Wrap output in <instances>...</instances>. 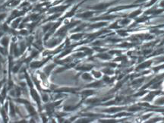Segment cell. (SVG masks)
Masks as SVG:
<instances>
[{
  "instance_id": "cell-3",
  "label": "cell",
  "mask_w": 164,
  "mask_h": 123,
  "mask_svg": "<svg viewBox=\"0 0 164 123\" xmlns=\"http://www.w3.org/2000/svg\"><path fill=\"white\" fill-rule=\"evenodd\" d=\"M140 13H141V11H140V10H138V11H135V12H133V13H132V14H130V17H135V16H137L138 14H139Z\"/></svg>"
},
{
  "instance_id": "cell-2",
  "label": "cell",
  "mask_w": 164,
  "mask_h": 123,
  "mask_svg": "<svg viewBox=\"0 0 164 123\" xmlns=\"http://www.w3.org/2000/svg\"><path fill=\"white\" fill-rule=\"evenodd\" d=\"M106 6H107L106 5H104V4H103V5H100L95 6V7H94V8H95V9H103V8H106Z\"/></svg>"
},
{
  "instance_id": "cell-8",
  "label": "cell",
  "mask_w": 164,
  "mask_h": 123,
  "mask_svg": "<svg viewBox=\"0 0 164 123\" xmlns=\"http://www.w3.org/2000/svg\"><path fill=\"white\" fill-rule=\"evenodd\" d=\"M145 0H138V2H144Z\"/></svg>"
},
{
  "instance_id": "cell-1",
  "label": "cell",
  "mask_w": 164,
  "mask_h": 123,
  "mask_svg": "<svg viewBox=\"0 0 164 123\" xmlns=\"http://www.w3.org/2000/svg\"><path fill=\"white\" fill-rule=\"evenodd\" d=\"M92 14H93V13H92V12H86V13L82 14L81 16V17H90Z\"/></svg>"
},
{
  "instance_id": "cell-7",
  "label": "cell",
  "mask_w": 164,
  "mask_h": 123,
  "mask_svg": "<svg viewBox=\"0 0 164 123\" xmlns=\"http://www.w3.org/2000/svg\"><path fill=\"white\" fill-rule=\"evenodd\" d=\"M160 5H161V6H164V1H163V2L160 3Z\"/></svg>"
},
{
  "instance_id": "cell-5",
  "label": "cell",
  "mask_w": 164,
  "mask_h": 123,
  "mask_svg": "<svg viewBox=\"0 0 164 123\" xmlns=\"http://www.w3.org/2000/svg\"><path fill=\"white\" fill-rule=\"evenodd\" d=\"M151 64V62H148V63H145V64H143V65H140L141 67L140 68H144V67H148V65H149Z\"/></svg>"
},
{
  "instance_id": "cell-4",
  "label": "cell",
  "mask_w": 164,
  "mask_h": 123,
  "mask_svg": "<svg viewBox=\"0 0 164 123\" xmlns=\"http://www.w3.org/2000/svg\"><path fill=\"white\" fill-rule=\"evenodd\" d=\"M2 43L3 45L7 46V44H8V39H7V38H4V39L2 40Z\"/></svg>"
},
{
  "instance_id": "cell-6",
  "label": "cell",
  "mask_w": 164,
  "mask_h": 123,
  "mask_svg": "<svg viewBox=\"0 0 164 123\" xmlns=\"http://www.w3.org/2000/svg\"><path fill=\"white\" fill-rule=\"evenodd\" d=\"M156 1H157V0H152V1L151 2V3L149 4V5H152V4H154V2H155Z\"/></svg>"
}]
</instances>
